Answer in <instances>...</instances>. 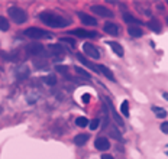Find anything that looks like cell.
I'll return each mask as SVG.
<instances>
[{"label":"cell","instance_id":"cell-26","mask_svg":"<svg viewBox=\"0 0 168 159\" xmlns=\"http://www.w3.org/2000/svg\"><path fill=\"white\" fill-rule=\"evenodd\" d=\"M75 72H77L78 75H81V77H84V78H87V80L91 78V75H90L86 70H83L81 67H75Z\"/></svg>","mask_w":168,"mask_h":159},{"label":"cell","instance_id":"cell-27","mask_svg":"<svg viewBox=\"0 0 168 159\" xmlns=\"http://www.w3.org/2000/svg\"><path fill=\"white\" fill-rule=\"evenodd\" d=\"M110 136L115 137V139H117V140H122V135H120V132L116 127H112L110 129Z\"/></svg>","mask_w":168,"mask_h":159},{"label":"cell","instance_id":"cell-17","mask_svg":"<svg viewBox=\"0 0 168 159\" xmlns=\"http://www.w3.org/2000/svg\"><path fill=\"white\" fill-rule=\"evenodd\" d=\"M90 139V136L87 135V133H80V135H77V136L74 137V143L77 146H83L87 143V140Z\"/></svg>","mask_w":168,"mask_h":159},{"label":"cell","instance_id":"cell-31","mask_svg":"<svg viewBox=\"0 0 168 159\" xmlns=\"http://www.w3.org/2000/svg\"><path fill=\"white\" fill-rule=\"evenodd\" d=\"M81 101H83L84 104H89V103H90V94L89 93L83 94V96H81Z\"/></svg>","mask_w":168,"mask_h":159},{"label":"cell","instance_id":"cell-32","mask_svg":"<svg viewBox=\"0 0 168 159\" xmlns=\"http://www.w3.org/2000/svg\"><path fill=\"white\" fill-rule=\"evenodd\" d=\"M161 130H162V133L168 135V122H164V123H161Z\"/></svg>","mask_w":168,"mask_h":159},{"label":"cell","instance_id":"cell-12","mask_svg":"<svg viewBox=\"0 0 168 159\" xmlns=\"http://www.w3.org/2000/svg\"><path fill=\"white\" fill-rule=\"evenodd\" d=\"M77 59H78V61L81 62L84 67H87V68H90V70H93V71H96V72H99V67H96L94 64H91L87 58L84 57L83 54H77Z\"/></svg>","mask_w":168,"mask_h":159},{"label":"cell","instance_id":"cell-23","mask_svg":"<svg viewBox=\"0 0 168 159\" xmlns=\"http://www.w3.org/2000/svg\"><path fill=\"white\" fill-rule=\"evenodd\" d=\"M120 113L125 116V117H129V101L128 100H123L122 104H120Z\"/></svg>","mask_w":168,"mask_h":159},{"label":"cell","instance_id":"cell-36","mask_svg":"<svg viewBox=\"0 0 168 159\" xmlns=\"http://www.w3.org/2000/svg\"><path fill=\"white\" fill-rule=\"evenodd\" d=\"M167 156H168V150H167Z\"/></svg>","mask_w":168,"mask_h":159},{"label":"cell","instance_id":"cell-22","mask_svg":"<svg viewBox=\"0 0 168 159\" xmlns=\"http://www.w3.org/2000/svg\"><path fill=\"white\" fill-rule=\"evenodd\" d=\"M75 124H77L78 127H86V126H89V124H90V120L87 119V117L81 116V117H77V120H75Z\"/></svg>","mask_w":168,"mask_h":159},{"label":"cell","instance_id":"cell-3","mask_svg":"<svg viewBox=\"0 0 168 159\" xmlns=\"http://www.w3.org/2000/svg\"><path fill=\"white\" fill-rule=\"evenodd\" d=\"M7 15H9V18L12 19L15 23H18V25H22V23H25L28 20L26 12L23 9H20V7H18V6L9 7V9H7Z\"/></svg>","mask_w":168,"mask_h":159},{"label":"cell","instance_id":"cell-2","mask_svg":"<svg viewBox=\"0 0 168 159\" xmlns=\"http://www.w3.org/2000/svg\"><path fill=\"white\" fill-rule=\"evenodd\" d=\"M25 36L28 38H31V39H52L54 35L51 32L48 31H44V29H39V28H28L26 31H25Z\"/></svg>","mask_w":168,"mask_h":159},{"label":"cell","instance_id":"cell-35","mask_svg":"<svg viewBox=\"0 0 168 159\" xmlns=\"http://www.w3.org/2000/svg\"><path fill=\"white\" fill-rule=\"evenodd\" d=\"M162 97H164V98H165V100H167V101H168V93H164V94H162Z\"/></svg>","mask_w":168,"mask_h":159},{"label":"cell","instance_id":"cell-20","mask_svg":"<svg viewBox=\"0 0 168 159\" xmlns=\"http://www.w3.org/2000/svg\"><path fill=\"white\" fill-rule=\"evenodd\" d=\"M107 44L110 45V48L113 49V52L117 55V57H123V48H122V45L117 44V42H107Z\"/></svg>","mask_w":168,"mask_h":159},{"label":"cell","instance_id":"cell-10","mask_svg":"<svg viewBox=\"0 0 168 159\" xmlns=\"http://www.w3.org/2000/svg\"><path fill=\"white\" fill-rule=\"evenodd\" d=\"M103 31L106 32V33H109V35L112 36H117L119 35V26L116 25V23L113 22H106L104 23V26H103Z\"/></svg>","mask_w":168,"mask_h":159},{"label":"cell","instance_id":"cell-37","mask_svg":"<svg viewBox=\"0 0 168 159\" xmlns=\"http://www.w3.org/2000/svg\"><path fill=\"white\" fill-rule=\"evenodd\" d=\"M0 74H2V70H0Z\"/></svg>","mask_w":168,"mask_h":159},{"label":"cell","instance_id":"cell-14","mask_svg":"<svg viewBox=\"0 0 168 159\" xmlns=\"http://www.w3.org/2000/svg\"><path fill=\"white\" fill-rule=\"evenodd\" d=\"M123 20L126 23H130V26H136V25H142V23H144L141 19L135 18V16H132V15L128 13V12H125L123 13Z\"/></svg>","mask_w":168,"mask_h":159},{"label":"cell","instance_id":"cell-30","mask_svg":"<svg viewBox=\"0 0 168 159\" xmlns=\"http://www.w3.org/2000/svg\"><path fill=\"white\" fill-rule=\"evenodd\" d=\"M55 70L58 72H61V74H67L68 72V67L67 65H55Z\"/></svg>","mask_w":168,"mask_h":159},{"label":"cell","instance_id":"cell-9","mask_svg":"<svg viewBox=\"0 0 168 159\" xmlns=\"http://www.w3.org/2000/svg\"><path fill=\"white\" fill-rule=\"evenodd\" d=\"M94 146H96V149H97V150L104 152V150H107L109 148H110V142H109L107 137L100 136V137H97V139L94 140Z\"/></svg>","mask_w":168,"mask_h":159},{"label":"cell","instance_id":"cell-24","mask_svg":"<svg viewBox=\"0 0 168 159\" xmlns=\"http://www.w3.org/2000/svg\"><path fill=\"white\" fill-rule=\"evenodd\" d=\"M42 81H44L45 84H48V85L52 87V85L57 84V77H55V75H48V77H44Z\"/></svg>","mask_w":168,"mask_h":159},{"label":"cell","instance_id":"cell-11","mask_svg":"<svg viewBox=\"0 0 168 159\" xmlns=\"http://www.w3.org/2000/svg\"><path fill=\"white\" fill-rule=\"evenodd\" d=\"M48 51L52 55H64V52H67V49L62 46L61 44H51L48 45Z\"/></svg>","mask_w":168,"mask_h":159},{"label":"cell","instance_id":"cell-1","mask_svg":"<svg viewBox=\"0 0 168 159\" xmlns=\"http://www.w3.org/2000/svg\"><path fill=\"white\" fill-rule=\"evenodd\" d=\"M41 22L45 23L49 28H67L71 23V20L62 18L60 15H55L52 12H42L39 15Z\"/></svg>","mask_w":168,"mask_h":159},{"label":"cell","instance_id":"cell-34","mask_svg":"<svg viewBox=\"0 0 168 159\" xmlns=\"http://www.w3.org/2000/svg\"><path fill=\"white\" fill-rule=\"evenodd\" d=\"M102 159H115L112 155H107V153H104V155H102Z\"/></svg>","mask_w":168,"mask_h":159},{"label":"cell","instance_id":"cell-33","mask_svg":"<svg viewBox=\"0 0 168 159\" xmlns=\"http://www.w3.org/2000/svg\"><path fill=\"white\" fill-rule=\"evenodd\" d=\"M2 57L5 58V59H15V58H16V55H7L6 52H2Z\"/></svg>","mask_w":168,"mask_h":159},{"label":"cell","instance_id":"cell-5","mask_svg":"<svg viewBox=\"0 0 168 159\" xmlns=\"http://www.w3.org/2000/svg\"><path fill=\"white\" fill-rule=\"evenodd\" d=\"M83 52L86 54L87 57L93 58V59H99V58H100V52H99V49L96 48L93 44H90V42L83 44Z\"/></svg>","mask_w":168,"mask_h":159},{"label":"cell","instance_id":"cell-8","mask_svg":"<svg viewBox=\"0 0 168 159\" xmlns=\"http://www.w3.org/2000/svg\"><path fill=\"white\" fill-rule=\"evenodd\" d=\"M77 16L80 18V20L86 25V26H96L97 25V19L93 18V16H90V15L84 13V12H78Z\"/></svg>","mask_w":168,"mask_h":159},{"label":"cell","instance_id":"cell-28","mask_svg":"<svg viewBox=\"0 0 168 159\" xmlns=\"http://www.w3.org/2000/svg\"><path fill=\"white\" fill-rule=\"evenodd\" d=\"M60 42H62V44H68L71 48H74L75 46V41L70 39V38H60Z\"/></svg>","mask_w":168,"mask_h":159},{"label":"cell","instance_id":"cell-4","mask_svg":"<svg viewBox=\"0 0 168 159\" xmlns=\"http://www.w3.org/2000/svg\"><path fill=\"white\" fill-rule=\"evenodd\" d=\"M91 12H93L94 15H97V16H102V18H113L115 15H113V12L112 10H109L106 7V6H102V5H93L91 7Z\"/></svg>","mask_w":168,"mask_h":159},{"label":"cell","instance_id":"cell-29","mask_svg":"<svg viewBox=\"0 0 168 159\" xmlns=\"http://www.w3.org/2000/svg\"><path fill=\"white\" fill-rule=\"evenodd\" d=\"M90 129L91 130H96V129H99V126H100V120L99 119H93V120H90Z\"/></svg>","mask_w":168,"mask_h":159},{"label":"cell","instance_id":"cell-15","mask_svg":"<svg viewBox=\"0 0 168 159\" xmlns=\"http://www.w3.org/2000/svg\"><path fill=\"white\" fill-rule=\"evenodd\" d=\"M29 77V68L26 65H20L16 70V78L18 80H25Z\"/></svg>","mask_w":168,"mask_h":159},{"label":"cell","instance_id":"cell-16","mask_svg":"<svg viewBox=\"0 0 168 159\" xmlns=\"http://www.w3.org/2000/svg\"><path fill=\"white\" fill-rule=\"evenodd\" d=\"M146 26L149 28L152 32H155V33H159L161 32V29H162V26H161V23H159V20L158 19H151L149 22L146 23Z\"/></svg>","mask_w":168,"mask_h":159},{"label":"cell","instance_id":"cell-6","mask_svg":"<svg viewBox=\"0 0 168 159\" xmlns=\"http://www.w3.org/2000/svg\"><path fill=\"white\" fill-rule=\"evenodd\" d=\"M45 51V46L41 42H31V44L26 45V52L31 54V55H42Z\"/></svg>","mask_w":168,"mask_h":159},{"label":"cell","instance_id":"cell-21","mask_svg":"<svg viewBox=\"0 0 168 159\" xmlns=\"http://www.w3.org/2000/svg\"><path fill=\"white\" fill-rule=\"evenodd\" d=\"M152 111H154L155 116H157V117H159V119H164V117H167V111L164 110L162 107L152 106Z\"/></svg>","mask_w":168,"mask_h":159},{"label":"cell","instance_id":"cell-38","mask_svg":"<svg viewBox=\"0 0 168 159\" xmlns=\"http://www.w3.org/2000/svg\"><path fill=\"white\" fill-rule=\"evenodd\" d=\"M167 5H168V2H167Z\"/></svg>","mask_w":168,"mask_h":159},{"label":"cell","instance_id":"cell-7","mask_svg":"<svg viewBox=\"0 0 168 159\" xmlns=\"http://www.w3.org/2000/svg\"><path fill=\"white\" fill-rule=\"evenodd\" d=\"M70 35H75L78 38H97L99 33L94 31H86V29H73L68 32Z\"/></svg>","mask_w":168,"mask_h":159},{"label":"cell","instance_id":"cell-19","mask_svg":"<svg viewBox=\"0 0 168 159\" xmlns=\"http://www.w3.org/2000/svg\"><path fill=\"white\" fill-rule=\"evenodd\" d=\"M99 72H102L106 78H109L110 81H116V78H115V75H113V72H112L107 67H104V65H99Z\"/></svg>","mask_w":168,"mask_h":159},{"label":"cell","instance_id":"cell-18","mask_svg":"<svg viewBox=\"0 0 168 159\" xmlns=\"http://www.w3.org/2000/svg\"><path fill=\"white\" fill-rule=\"evenodd\" d=\"M128 33L132 36V38H141V36L144 35V31H142L139 26H129Z\"/></svg>","mask_w":168,"mask_h":159},{"label":"cell","instance_id":"cell-13","mask_svg":"<svg viewBox=\"0 0 168 159\" xmlns=\"http://www.w3.org/2000/svg\"><path fill=\"white\" fill-rule=\"evenodd\" d=\"M106 103L109 104V109H110V113H112V116H113V119H115V122L117 124H119L120 127H123V120L120 119V116H119V113H117V110H116L115 107H113V104H112V101L110 100H106Z\"/></svg>","mask_w":168,"mask_h":159},{"label":"cell","instance_id":"cell-25","mask_svg":"<svg viewBox=\"0 0 168 159\" xmlns=\"http://www.w3.org/2000/svg\"><path fill=\"white\" fill-rule=\"evenodd\" d=\"M0 31H9V22H7V19L3 18V16H0Z\"/></svg>","mask_w":168,"mask_h":159}]
</instances>
